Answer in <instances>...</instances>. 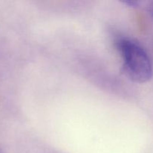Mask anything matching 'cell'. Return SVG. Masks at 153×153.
<instances>
[{"instance_id":"1","label":"cell","mask_w":153,"mask_h":153,"mask_svg":"<svg viewBox=\"0 0 153 153\" xmlns=\"http://www.w3.org/2000/svg\"><path fill=\"white\" fill-rule=\"evenodd\" d=\"M116 47L122 57L123 71L131 81L144 83L150 80L152 63L141 45L129 38H121L117 40Z\"/></svg>"}]
</instances>
